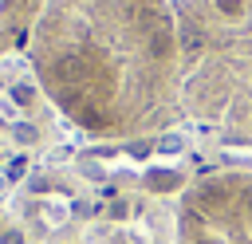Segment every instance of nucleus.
Masks as SVG:
<instances>
[{
    "label": "nucleus",
    "mask_w": 252,
    "mask_h": 244,
    "mask_svg": "<svg viewBox=\"0 0 252 244\" xmlns=\"http://www.w3.org/2000/svg\"><path fill=\"white\" fill-rule=\"evenodd\" d=\"M43 4L47 0H0V59L28 47Z\"/></svg>",
    "instance_id": "obj_4"
},
{
    "label": "nucleus",
    "mask_w": 252,
    "mask_h": 244,
    "mask_svg": "<svg viewBox=\"0 0 252 244\" xmlns=\"http://www.w3.org/2000/svg\"><path fill=\"white\" fill-rule=\"evenodd\" d=\"M173 244H252V165L193 173L173 201Z\"/></svg>",
    "instance_id": "obj_3"
},
{
    "label": "nucleus",
    "mask_w": 252,
    "mask_h": 244,
    "mask_svg": "<svg viewBox=\"0 0 252 244\" xmlns=\"http://www.w3.org/2000/svg\"><path fill=\"white\" fill-rule=\"evenodd\" d=\"M24 51L59 122L91 142H150L185 122L173 0H47Z\"/></svg>",
    "instance_id": "obj_1"
},
{
    "label": "nucleus",
    "mask_w": 252,
    "mask_h": 244,
    "mask_svg": "<svg viewBox=\"0 0 252 244\" xmlns=\"http://www.w3.org/2000/svg\"><path fill=\"white\" fill-rule=\"evenodd\" d=\"M177 39L185 126L252 153V0H177Z\"/></svg>",
    "instance_id": "obj_2"
}]
</instances>
